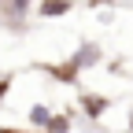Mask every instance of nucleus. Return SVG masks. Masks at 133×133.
Listing matches in <instances>:
<instances>
[{"label": "nucleus", "instance_id": "nucleus-1", "mask_svg": "<svg viewBox=\"0 0 133 133\" xmlns=\"http://www.w3.org/2000/svg\"><path fill=\"white\" fill-rule=\"evenodd\" d=\"M104 59V52H100V44H92V41H85L78 48V52H70L63 63H44L41 66V74H48V78H56L59 85H78V78L85 74V70H92V66Z\"/></svg>", "mask_w": 133, "mask_h": 133}, {"label": "nucleus", "instance_id": "nucleus-2", "mask_svg": "<svg viewBox=\"0 0 133 133\" xmlns=\"http://www.w3.org/2000/svg\"><path fill=\"white\" fill-rule=\"evenodd\" d=\"M30 11H33V0H0V26L22 33L30 22Z\"/></svg>", "mask_w": 133, "mask_h": 133}, {"label": "nucleus", "instance_id": "nucleus-3", "mask_svg": "<svg viewBox=\"0 0 133 133\" xmlns=\"http://www.w3.org/2000/svg\"><path fill=\"white\" fill-rule=\"evenodd\" d=\"M78 107H81V118L85 122H100L111 111V96H104V92H81L78 96Z\"/></svg>", "mask_w": 133, "mask_h": 133}, {"label": "nucleus", "instance_id": "nucleus-4", "mask_svg": "<svg viewBox=\"0 0 133 133\" xmlns=\"http://www.w3.org/2000/svg\"><path fill=\"white\" fill-rule=\"evenodd\" d=\"M74 122H78V111L66 107V111H52V118H48L44 133H74Z\"/></svg>", "mask_w": 133, "mask_h": 133}, {"label": "nucleus", "instance_id": "nucleus-5", "mask_svg": "<svg viewBox=\"0 0 133 133\" xmlns=\"http://www.w3.org/2000/svg\"><path fill=\"white\" fill-rule=\"evenodd\" d=\"M74 0H37V19H59V15H70Z\"/></svg>", "mask_w": 133, "mask_h": 133}, {"label": "nucleus", "instance_id": "nucleus-6", "mask_svg": "<svg viewBox=\"0 0 133 133\" xmlns=\"http://www.w3.org/2000/svg\"><path fill=\"white\" fill-rule=\"evenodd\" d=\"M48 118H52V107H48V104H33V107L26 111V122H30V129H33V133H44Z\"/></svg>", "mask_w": 133, "mask_h": 133}, {"label": "nucleus", "instance_id": "nucleus-7", "mask_svg": "<svg viewBox=\"0 0 133 133\" xmlns=\"http://www.w3.org/2000/svg\"><path fill=\"white\" fill-rule=\"evenodd\" d=\"M8 92H11V74H4V78H0V104L8 100Z\"/></svg>", "mask_w": 133, "mask_h": 133}, {"label": "nucleus", "instance_id": "nucleus-8", "mask_svg": "<svg viewBox=\"0 0 133 133\" xmlns=\"http://www.w3.org/2000/svg\"><path fill=\"white\" fill-rule=\"evenodd\" d=\"M126 133H133V111H129V122H126Z\"/></svg>", "mask_w": 133, "mask_h": 133}]
</instances>
